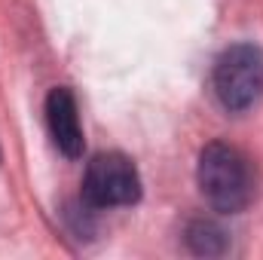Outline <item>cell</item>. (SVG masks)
Instances as JSON below:
<instances>
[{
  "instance_id": "5b68a950",
  "label": "cell",
  "mask_w": 263,
  "mask_h": 260,
  "mask_svg": "<svg viewBox=\"0 0 263 260\" xmlns=\"http://www.w3.org/2000/svg\"><path fill=\"white\" fill-rule=\"evenodd\" d=\"M184 242L199 257H220L230 248V233L211 217H193L184 230Z\"/></svg>"
},
{
  "instance_id": "7a4b0ae2",
  "label": "cell",
  "mask_w": 263,
  "mask_h": 260,
  "mask_svg": "<svg viewBox=\"0 0 263 260\" xmlns=\"http://www.w3.org/2000/svg\"><path fill=\"white\" fill-rule=\"evenodd\" d=\"M211 89L223 110L245 114L263 95V52L254 43L227 46L211 70Z\"/></svg>"
},
{
  "instance_id": "277c9868",
  "label": "cell",
  "mask_w": 263,
  "mask_h": 260,
  "mask_svg": "<svg viewBox=\"0 0 263 260\" xmlns=\"http://www.w3.org/2000/svg\"><path fill=\"white\" fill-rule=\"evenodd\" d=\"M46 126L55 141V147L65 153L67 159H80L86 150V138L80 126V107L77 98L67 86H55L46 98Z\"/></svg>"
},
{
  "instance_id": "6da1fadb",
  "label": "cell",
  "mask_w": 263,
  "mask_h": 260,
  "mask_svg": "<svg viewBox=\"0 0 263 260\" xmlns=\"http://www.w3.org/2000/svg\"><path fill=\"white\" fill-rule=\"evenodd\" d=\"M196 184L205 202L220 214H239L254 199V169L251 159L223 141H211L202 147L196 165Z\"/></svg>"
},
{
  "instance_id": "3957f363",
  "label": "cell",
  "mask_w": 263,
  "mask_h": 260,
  "mask_svg": "<svg viewBox=\"0 0 263 260\" xmlns=\"http://www.w3.org/2000/svg\"><path fill=\"white\" fill-rule=\"evenodd\" d=\"M80 199L95 208H123L141 199V175L129 156L123 153H98L89 159L80 184Z\"/></svg>"
}]
</instances>
